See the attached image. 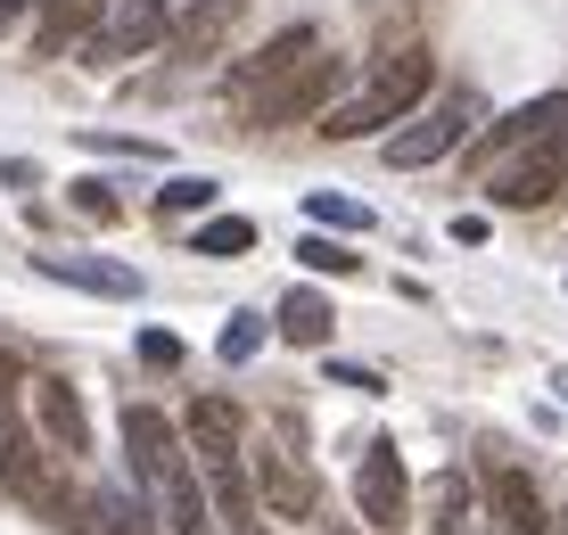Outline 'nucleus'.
Masks as SVG:
<instances>
[{"label":"nucleus","mask_w":568,"mask_h":535,"mask_svg":"<svg viewBox=\"0 0 568 535\" xmlns=\"http://www.w3.org/2000/svg\"><path fill=\"white\" fill-rule=\"evenodd\" d=\"M124 453H132V478L156 503V519L173 535H223V511H206L199 494V453H190V428H173L156 404H124Z\"/></svg>","instance_id":"f257e3e1"},{"label":"nucleus","mask_w":568,"mask_h":535,"mask_svg":"<svg viewBox=\"0 0 568 535\" xmlns=\"http://www.w3.org/2000/svg\"><path fill=\"white\" fill-rule=\"evenodd\" d=\"M428 83H437V58H428L420 42H404V50H387L379 67H371V83L355 99H329V115L313 132H329V141H363V132H379V124H404V115L428 99Z\"/></svg>","instance_id":"f03ea898"},{"label":"nucleus","mask_w":568,"mask_h":535,"mask_svg":"<svg viewBox=\"0 0 568 535\" xmlns=\"http://www.w3.org/2000/svg\"><path fill=\"white\" fill-rule=\"evenodd\" d=\"M17 404H26V380H17V363H0V486H9L17 503H33L50 527H67L83 503H74L67 478L50 470V437H33V428L17 421Z\"/></svg>","instance_id":"7ed1b4c3"},{"label":"nucleus","mask_w":568,"mask_h":535,"mask_svg":"<svg viewBox=\"0 0 568 535\" xmlns=\"http://www.w3.org/2000/svg\"><path fill=\"white\" fill-rule=\"evenodd\" d=\"M486 124H495V115H486V99H478V91H445V99H428V108H420L404 132H387V149H379V157L413 173V165H437V157H454L462 141H478Z\"/></svg>","instance_id":"20e7f679"},{"label":"nucleus","mask_w":568,"mask_h":535,"mask_svg":"<svg viewBox=\"0 0 568 535\" xmlns=\"http://www.w3.org/2000/svg\"><path fill=\"white\" fill-rule=\"evenodd\" d=\"M297 445H305V421L297 412H272L264 453H256V486H264V511H281V519H313V503H322V486H313Z\"/></svg>","instance_id":"39448f33"},{"label":"nucleus","mask_w":568,"mask_h":535,"mask_svg":"<svg viewBox=\"0 0 568 535\" xmlns=\"http://www.w3.org/2000/svg\"><path fill=\"white\" fill-rule=\"evenodd\" d=\"M165 26H173V0H108V17H100V33L83 42V67H132V58H149L156 42H165Z\"/></svg>","instance_id":"423d86ee"},{"label":"nucleus","mask_w":568,"mask_h":535,"mask_svg":"<svg viewBox=\"0 0 568 535\" xmlns=\"http://www.w3.org/2000/svg\"><path fill=\"white\" fill-rule=\"evenodd\" d=\"M568 182V157L560 141H544V149H519V157H503L495 173H486V206L495 214H536V206H552Z\"/></svg>","instance_id":"0eeeda50"},{"label":"nucleus","mask_w":568,"mask_h":535,"mask_svg":"<svg viewBox=\"0 0 568 535\" xmlns=\"http://www.w3.org/2000/svg\"><path fill=\"white\" fill-rule=\"evenodd\" d=\"M338 83H346V58H322V50H313L297 74H281V83L247 108V124H305V115H329Z\"/></svg>","instance_id":"6e6552de"},{"label":"nucleus","mask_w":568,"mask_h":535,"mask_svg":"<svg viewBox=\"0 0 568 535\" xmlns=\"http://www.w3.org/2000/svg\"><path fill=\"white\" fill-rule=\"evenodd\" d=\"M355 503H363V519L387 527V535L413 519V478H404L396 437H371V445H363V462H355Z\"/></svg>","instance_id":"1a4fd4ad"},{"label":"nucleus","mask_w":568,"mask_h":535,"mask_svg":"<svg viewBox=\"0 0 568 535\" xmlns=\"http://www.w3.org/2000/svg\"><path fill=\"white\" fill-rule=\"evenodd\" d=\"M544 141H568V91H544V99H527V108L495 115V124H486L469 149H478L486 165H503V157H519V149H544Z\"/></svg>","instance_id":"9d476101"},{"label":"nucleus","mask_w":568,"mask_h":535,"mask_svg":"<svg viewBox=\"0 0 568 535\" xmlns=\"http://www.w3.org/2000/svg\"><path fill=\"white\" fill-rule=\"evenodd\" d=\"M313 50H322V33H313V26H288V33H272V42L256 50V58H240V67H231V83H223V99H231V108H256V99L272 91V83H281V74H297L305 67V58Z\"/></svg>","instance_id":"9b49d317"},{"label":"nucleus","mask_w":568,"mask_h":535,"mask_svg":"<svg viewBox=\"0 0 568 535\" xmlns=\"http://www.w3.org/2000/svg\"><path fill=\"white\" fill-rule=\"evenodd\" d=\"M26 412H33V421H42V437H50L58 453H67V462H74V453H91V421H83V395H74L67 380H26Z\"/></svg>","instance_id":"f8f14e48"},{"label":"nucleus","mask_w":568,"mask_h":535,"mask_svg":"<svg viewBox=\"0 0 568 535\" xmlns=\"http://www.w3.org/2000/svg\"><path fill=\"white\" fill-rule=\"evenodd\" d=\"M33 272L58 289H91V296H141V272L108 264V255H33Z\"/></svg>","instance_id":"ddd939ff"},{"label":"nucleus","mask_w":568,"mask_h":535,"mask_svg":"<svg viewBox=\"0 0 568 535\" xmlns=\"http://www.w3.org/2000/svg\"><path fill=\"white\" fill-rule=\"evenodd\" d=\"M486 503H495L503 535H552V511H544L536 478H527V470H511V462H503L495 478H486Z\"/></svg>","instance_id":"4468645a"},{"label":"nucleus","mask_w":568,"mask_h":535,"mask_svg":"<svg viewBox=\"0 0 568 535\" xmlns=\"http://www.w3.org/2000/svg\"><path fill=\"white\" fill-rule=\"evenodd\" d=\"M108 0H42V33H33V58H67V42H91L100 33Z\"/></svg>","instance_id":"2eb2a0df"},{"label":"nucleus","mask_w":568,"mask_h":535,"mask_svg":"<svg viewBox=\"0 0 568 535\" xmlns=\"http://www.w3.org/2000/svg\"><path fill=\"white\" fill-rule=\"evenodd\" d=\"M281 339L288 346H329L338 339V305H329L322 289H288L281 296Z\"/></svg>","instance_id":"dca6fc26"},{"label":"nucleus","mask_w":568,"mask_h":535,"mask_svg":"<svg viewBox=\"0 0 568 535\" xmlns=\"http://www.w3.org/2000/svg\"><path fill=\"white\" fill-rule=\"evenodd\" d=\"M420 519L437 527V535H462V527H469V478H462V470H437V478H428Z\"/></svg>","instance_id":"f3484780"},{"label":"nucleus","mask_w":568,"mask_h":535,"mask_svg":"<svg viewBox=\"0 0 568 535\" xmlns=\"http://www.w3.org/2000/svg\"><path fill=\"white\" fill-rule=\"evenodd\" d=\"M256 248V223H247V214H206L199 231H190V255H214V264H223V255H247Z\"/></svg>","instance_id":"a211bd4d"},{"label":"nucleus","mask_w":568,"mask_h":535,"mask_svg":"<svg viewBox=\"0 0 568 535\" xmlns=\"http://www.w3.org/2000/svg\"><path fill=\"white\" fill-rule=\"evenodd\" d=\"M231 17H240V0H206V9H190V26H182V58H214V42H223Z\"/></svg>","instance_id":"6ab92c4d"},{"label":"nucleus","mask_w":568,"mask_h":535,"mask_svg":"<svg viewBox=\"0 0 568 535\" xmlns=\"http://www.w3.org/2000/svg\"><path fill=\"white\" fill-rule=\"evenodd\" d=\"M305 214H313L322 231H363V223H371L355 198H329V190H313V198H305Z\"/></svg>","instance_id":"aec40b11"},{"label":"nucleus","mask_w":568,"mask_h":535,"mask_svg":"<svg viewBox=\"0 0 568 535\" xmlns=\"http://www.w3.org/2000/svg\"><path fill=\"white\" fill-rule=\"evenodd\" d=\"M156 206H165V214H190V206H214V182H206V173H173V182H165V190H156Z\"/></svg>","instance_id":"412c9836"},{"label":"nucleus","mask_w":568,"mask_h":535,"mask_svg":"<svg viewBox=\"0 0 568 535\" xmlns=\"http://www.w3.org/2000/svg\"><path fill=\"white\" fill-rule=\"evenodd\" d=\"M256 346H264V313H231V330H223V363H247Z\"/></svg>","instance_id":"4be33fe9"},{"label":"nucleus","mask_w":568,"mask_h":535,"mask_svg":"<svg viewBox=\"0 0 568 535\" xmlns=\"http://www.w3.org/2000/svg\"><path fill=\"white\" fill-rule=\"evenodd\" d=\"M297 264H313V272H338V281H346V272H355L363 255H346L338 240H305V248H297Z\"/></svg>","instance_id":"5701e85b"},{"label":"nucleus","mask_w":568,"mask_h":535,"mask_svg":"<svg viewBox=\"0 0 568 535\" xmlns=\"http://www.w3.org/2000/svg\"><path fill=\"white\" fill-rule=\"evenodd\" d=\"M74 206H83L91 223H115V214H124V206H115V190H108V182H74Z\"/></svg>","instance_id":"b1692460"},{"label":"nucleus","mask_w":568,"mask_h":535,"mask_svg":"<svg viewBox=\"0 0 568 535\" xmlns=\"http://www.w3.org/2000/svg\"><path fill=\"white\" fill-rule=\"evenodd\" d=\"M141 363L149 371H173V363H182V339H173V330H141Z\"/></svg>","instance_id":"393cba45"},{"label":"nucleus","mask_w":568,"mask_h":535,"mask_svg":"<svg viewBox=\"0 0 568 535\" xmlns=\"http://www.w3.org/2000/svg\"><path fill=\"white\" fill-rule=\"evenodd\" d=\"M329 387H355V395H379L387 380H379V371H371V363H329Z\"/></svg>","instance_id":"a878e982"},{"label":"nucleus","mask_w":568,"mask_h":535,"mask_svg":"<svg viewBox=\"0 0 568 535\" xmlns=\"http://www.w3.org/2000/svg\"><path fill=\"white\" fill-rule=\"evenodd\" d=\"M67 535H124V527H115V519H108L100 503H83V511H74V519H67Z\"/></svg>","instance_id":"bb28decb"},{"label":"nucleus","mask_w":568,"mask_h":535,"mask_svg":"<svg viewBox=\"0 0 568 535\" xmlns=\"http://www.w3.org/2000/svg\"><path fill=\"white\" fill-rule=\"evenodd\" d=\"M26 9H33V0H0V33H9L17 17H26Z\"/></svg>","instance_id":"cd10ccee"},{"label":"nucleus","mask_w":568,"mask_h":535,"mask_svg":"<svg viewBox=\"0 0 568 535\" xmlns=\"http://www.w3.org/2000/svg\"><path fill=\"white\" fill-rule=\"evenodd\" d=\"M552 535H568V519H552Z\"/></svg>","instance_id":"c85d7f7f"},{"label":"nucleus","mask_w":568,"mask_h":535,"mask_svg":"<svg viewBox=\"0 0 568 535\" xmlns=\"http://www.w3.org/2000/svg\"><path fill=\"white\" fill-rule=\"evenodd\" d=\"M329 535H355V527H329Z\"/></svg>","instance_id":"c756f323"}]
</instances>
